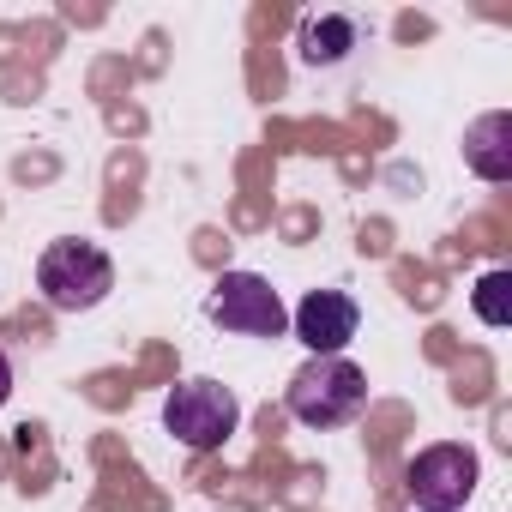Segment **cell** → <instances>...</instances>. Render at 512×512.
<instances>
[{
  "mask_svg": "<svg viewBox=\"0 0 512 512\" xmlns=\"http://www.w3.org/2000/svg\"><path fill=\"white\" fill-rule=\"evenodd\" d=\"M290 416L302 428H344L362 416L368 404V374L350 362V356H308L296 374H290V392H284Z\"/></svg>",
  "mask_w": 512,
  "mask_h": 512,
  "instance_id": "1",
  "label": "cell"
},
{
  "mask_svg": "<svg viewBox=\"0 0 512 512\" xmlns=\"http://www.w3.org/2000/svg\"><path fill=\"white\" fill-rule=\"evenodd\" d=\"M37 290L55 314H91L115 290V260L97 241H49L37 260Z\"/></svg>",
  "mask_w": 512,
  "mask_h": 512,
  "instance_id": "2",
  "label": "cell"
},
{
  "mask_svg": "<svg viewBox=\"0 0 512 512\" xmlns=\"http://www.w3.org/2000/svg\"><path fill=\"white\" fill-rule=\"evenodd\" d=\"M235 422H241V404H235V392H229L223 380L193 374V380L169 386V398H163V428H169L187 452H217V446L235 434Z\"/></svg>",
  "mask_w": 512,
  "mask_h": 512,
  "instance_id": "3",
  "label": "cell"
},
{
  "mask_svg": "<svg viewBox=\"0 0 512 512\" xmlns=\"http://www.w3.org/2000/svg\"><path fill=\"white\" fill-rule=\"evenodd\" d=\"M205 314H211V326H223L235 338H284L290 332V308L260 272H223L211 284Z\"/></svg>",
  "mask_w": 512,
  "mask_h": 512,
  "instance_id": "4",
  "label": "cell"
},
{
  "mask_svg": "<svg viewBox=\"0 0 512 512\" xmlns=\"http://www.w3.org/2000/svg\"><path fill=\"white\" fill-rule=\"evenodd\" d=\"M476 482H482V464H476V452L458 446V440L422 446V452L410 458V470H404V488H410L416 512H464L470 494H476Z\"/></svg>",
  "mask_w": 512,
  "mask_h": 512,
  "instance_id": "5",
  "label": "cell"
},
{
  "mask_svg": "<svg viewBox=\"0 0 512 512\" xmlns=\"http://www.w3.org/2000/svg\"><path fill=\"white\" fill-rule=\"evenodd\" d=\"M290 326H296V338H302L314 356H344V344H350L356 326H362V308H356L344 290H308V296L296 302Z\"/></svg>",
  "mask_w": 512,
  "mask_h": 512,
  "instance_id": "6",
  "label": "cell"
},
{
  "mask_svg": "<svg viewBox=\"0 0 512 512\" xmlns=\"http://www.w3.org/2000/svg\"><path fill=\"white\" fill-rule=\"evenodd\" d=\"M464 163L482 175V181H512V115L506 109H488L470 121L464 133Z\"/></svg>",
  "mask_w": 512,
  "mask_h": 512,
  "instance_id": "7",
  "label": "cell"
},
{
  "mask_svg": "<svg viewBox=\"0 0 512 512\" xmlns=\"http://www.w3.org/2000/svg\"><path fill=\"white\" fill-rule=\"evenodd\" d=\"M350 49H356V25H350V19L326 13V19H308V25H302V61H308V67H338Z\"/></svg>",
  "mask_w": 512,
  "mask_h": 512,
  "instance_id": "8",
  "label": "cell"
},
{
  "mask_svg": "<svg viewBox=\"0 0 512 512\" xmlns=\"http://www.w3.org/2000/svg\"><path fill=\"white\" fill-rule=\"evenodd\" d=\"M476 320L482 326H512V272H482L476 278Z\"/></svg>",
  "mask_w": 512,
  "mask_h": 512,
  "instance_id": "9",
  "label": "cell"
},
{
  "mask_svg": "<svg viewBox=\"0 0 512 512\" xmlns=\"http://www.w3.org/2000/svg\"><path fill=\"white\" fill-rule=\"evenodd\" d=\"M7 398H13V362L0 356V404H7Z\"/></svg>",
  "mask_w": 512,
  "mask_h": 512,
  "instance_id": "10",
  "label": "cell"
}]
</instances>
